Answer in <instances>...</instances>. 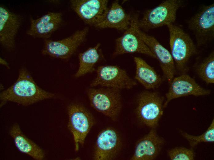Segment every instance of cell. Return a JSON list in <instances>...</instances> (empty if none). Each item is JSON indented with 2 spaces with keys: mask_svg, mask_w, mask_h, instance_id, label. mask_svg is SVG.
Instances as JSON below:
<instances>
[{
  "mask_svg": "<svg viewBox=\"0 0 214 160\" xmlns=\"http://www.w3.org/2000/svg\"><path fill=\"white\" fill-rule=\"evenodd\" d=\"M55 96L38 86L28 70L23 67L19 70L15 82L0 93V98L1 105L8 101L27 106Z\"/></svg>",
  "mask_w": 214,
  "mask_h": 160,
  "instance_id": "cell-1",
  "label": "cell"
},
{
  "mask_svg": "<svg viewBox=\"0 0 214 160\" xmlns=\"http://www.w3.org/2000/svg\"><path fill=\"white\" fill-rule=\"evenodd\" d=\"M167 27L169 34L170 52L176 72L187 74L191 58L197 53L196 46L190 36L180 26L171 24Z\"/></svg>",
  "mask_w": 214,
  "mask_h": 160,
  "instance_id": "cell-2",
  "label": "cell"
},
{
  "mask_svg": "<svg viewBox=\"0 0 214 160\" xmlns=\"http://www.w3.org/2000/svg\"><path fill=\"white\" fill-rule=\"evenodd\" d=\"M91 106L113 121L116 120L122 107L120 90L103 87L91 88L87 91Z\"/></svg>",
  "mask_w": 214,
  "mask_h": 160,
  "instance_id": "cell-3",
  "label": "cell"
},
{
  "mask_svg": "<svg viewBox=\"0 0 214 160\" xmlns=\"http://www.w3.org/2000/svg\"><path fill=\"white\" fill-rule=\"evenodd\" d=\"M164 98L157 91L145 90L138 95L136 111L141 122L145 126L155 129L163 114Z\"/></svg>",
  "mask_w": 214,
  "mask_h": 160,
  "instance_id": "cell-4",
  "label": "cell"
},
{
  "mask_svg": "<svg viewBox=\"0 0 214 160\" xmlns=\"http://www.w3.org/2000/svg\"><path fill=\"white\" fill-rule=\"evenodd\" d=\"M180 0H166L156 7L146 10L139 19L138 25L144 32L163 26L174 24L176 20L177 12L182 6Z\"/></svg>",
  "mask_w": 214,
  "mask_h": 160,
  "instance_id": "cell-5",
  "label": "cell"
},
{
  "mask_svg": "<svg viewBox=\"0 0 214 160\" xmlns=\"http://www.w3.org/2000/svg\"><path fill=\"white\" fill-rule=\"evenodd\" d=\"M88 32V27H85L61 40L44 39L42 54L56 58L67 59L84 42Z\"/></svg>",
  "mask_w": 214,
  "mask_h": 160,
  "instance_id": "cell-6",
  "label": "cell"
},
{
  "mask_svg": "<svg viewBox=\"0 0 214 160\" xmlns=\"http://www.w3.org/2000/svg\"><path fill=\"white\" fill-rule=\"evenodd\" d=\"M68 127L74 141V149L77 151L80 145L83 146L85 138L94 124L92 114L82 105L73 103L68 107Z\"/></svg>",
  "mask_w": 214,
  "mask_h": 160,
  "instance_id": "cell-7",
  "label": "cell"
},
{
  "mask_svg": "<svg viewBox=\"0 0 214 160\" xmlns=\"http://www.w3.org/2000/svg\"><path fill=\"white\" fill-rule=\"evenodd\" d=\"M139 15H132L130 25L123 34L115 41L113 57L125 54L137 53L145 54L156 59L154 54L139 35L137 30Z\"/></svg>",
  "mask_w": 214,
  "mask_h": 160,
  "instance_id": "cell-8",
  "label": "cell"
},
{
  "mask_svg": "<svg viewBox=\"0 0 214 160\" xmlns=\"http://www.w3.org/2000/svg\"><path fill=\"white\" fill-rule=\"evenodd\" d=\"M189 29L194 34L197 46L212 41L214 37V4L204 6L188 20Z\"/></svg>",
  "mask_w": 214,
  "mask_h": 160,
  "instance_id": "cell-9",
  "label": "cell"
},
{
  "mask_svg": "<svg viewBox=\"0 0 214 160\" xmlns=\"http://www.w3.org/2000/svg\"><path fill=\"white\" fill-rule=\"evenodd\" d=\"M97 76L91 82L90 86L117 89H129L137 85L126 71L114 65L101 66L96 70Z\"/></svg>",
  "mask_w": 214,
  "mask_h": 160,
  "instance_id": "cell-10",
  "label": "cell"
},
{
  "mask_svg": "<svg viewBox=\"0 0 214 160\" xmlns=\"http://www.w3.org/2000/svg\"><path fill=\"white\" fill-rule=\"evenodd\" d=\"M122 147L121 136L115 129L108 127L98 134L94 149L93 159L112 160L115 159Z\"/></svg>",
  "mask_w": 214,
  "mask_h": 160,
  "instance_id": "cell-11",
  "label": "cell"
},
{
  "mask_svg": "<svg viewBox=\"0 0 214 160\" xmlns=\"http://www.w3.org/2000/svg\"><path fill=\"white\" fill-rule=\"evenodd\" d=\"M211 93L199 85L193 78L187 74L180 75L174 78L169 84L165 94L166 101L163 107L166 108L170 101L175 98L189 95L195 96H206Z\"/></svg>",
  "mask_w": 214,
  "mask_h": 160,
  "instance_id": "cell-12",
  "label": "cell"
},
{
  "mask_svg": "<svg viewBox=\"0 0 214 160\" xmlns=\"http://www.w3.org/2000/svg\"><path fill=\"white\" fill-rule=\"evenodd\" d=\"M107 0H71V6L85 23L94 26L105 18L109 8Z\"/></svg>",
  "mask_w": 214,
  "mask_h": 160,
  "instance_id": "cell-13",
  "label": "cell"
},
{
  "mask_svg": "<svg viewBox=\"0 0 214 160\" xmlns=\"http://www.w3.org/2000/svg\"><path fill=\"white\" fill-rule=\"evenodd\" d=\"M137 32L139 36L158 61L163 74L169 84L176 73L175 63L171 53L154 37L147 34L139 27Z\"/></svg>",
  "mask_w": 214,
  "mask_h": 160,
  "instance_id": "cell-14",
  "label": "cell"
},
{
  "mask_svg": "<svg viewBox=\"0 0 214 160\" xmlns=\"http://www.w3.org/2000/svg\"><path fill=\"white\" fill-rule=\"evenodd\" d=\"M22 18L2 5L0 6V43L4 48L12 50L14 48L16 36Z\"/></svg>",
  "mask_w": 214,
  "mask_h": 160,
  "instance_id": "cell-15",
  "label": "cell"
},
{
  "mask_svg": "<svg viewBox=\"0 0 214 160\" xmlns=\"http://www.w3.org/2000/svg\"><path fill=\"white\" fill-rule=\"evenodd\" d=\"M30 25L26 34L34 38L48 39L60 27L62 22L60 12H49L34 19L30 16Z\"/></svg>",
  "mask_w": 214,
  "mask_h": 160,
  "instance_id": "cell-16",
  "label": "cell"
},
{
  "mask_svg": "<svg viewBox=\"0 0 214 160\" xmlns=\"http://www.w3.org/2000/svg\"><path fill=\"white\" fill-rule=\"evenodd\" d=\"M155 129L141 138L136 143L131 160H153L158 155L165 143Z\"/></svg>",
  "mask_w": 214,
  "mask_h": 160,
  "instance_id": "cell-17",
  "label": "cell"
},
{
  "mask_svg": "<svg viewBox=\"0 0 214 160\" xmlns=\"http://www.w3.org/2000/svg\"><path fill=\"white\" fill-rule=\"evenodd\" d=\"M132 18V16L126 13L116 0L109 8L103 20L94 27L99 29L113 28L125 31L129 27Z\"/></svg>",
  "mask_w": 214,
  "mask_h": 160,
  "instance_id": "cell-18",
  "label": "cell"
},
{
  "mask_svg": "<svg viewBox=\"0 0 214 160\" xmlns=\"http://www.w3.org/2000/svg\"><path fill=\"white\" fill-rule=\"evenodd\" d=\"M9 134L20 152L35 160H41L44 158L45 155L43 150L24 134L18 124H14L11 126Z\"/></svg>",
  "mask_w": 214,
  "mask_h": 160,
  "instance_id": "cell-19",
  "label": "cell"
},
{
  "mask_svg": "<svg viewBox=\"0 0 214 160\" xmlns=\"http://www.w3.org/2000/svg\"><path fill=\"white\" fill-rule=\"evenodd\" d=\"M134 61L136 66L135 79L146 89H154L161 85L163 79L153 67L141 58L135 57Z\"/></svg>",
  "mask_w": 214,
  "mask_h": 160,
  "instance_id": "cell-20",
  "label": "cell"
},
{
  "mask_svg": "<svg viewBox=\"0 0 214 160\" xmlns=\"http://www.w3.org/2000/svg\"><path fill=\"white\" fill-rule=\"evenodd\" d=\"M100 43H97L94 46L79 54V66L74 75L75 77H81L94 71L95 66L100 58Z\"/></svg>",
  "mask_w": 214,
  "mask_h": 160,
  "instance_id": "cell-21",
  "label": "cell"
},
{
  "mask_svg": "<svg viewBox=\"0 0 214 160\" xmlns=\"http://www.w3.org/2000/svg\"><path fill=\"white\" fill-rule=\"evenodd\" d=\"M195 69L198 77L207 84L214 83V52L196 64Z\"/></svg>",
  "mask_w": 214,
  "mask_h": 160,
  "instance_id": "cell-22",
  "label": "cell"
},
{
  "mask_svg": "<svg viewBox=\"0 0 214 160\" xmlns=\"http://www.w3.org/2000/svg\"><path fill=\"white\" fill-rule=\"evenodd\" d=\"M181 135L188 142L192 148L195 147L200 143L213 142H214V120L213 119L207 130L199 136H194L188 134L181 130L180 131Z\"/></svg>",
  "mask_w": 214,
  "mask_h": 160,
  "instance_id": "cell-23",
  "label": "cell"
},
{
  "mask_svg": "<svg viewBox=\"0 0 214 160\" xmlns=\"http://www.w3.org/2000/svg\"><path fill=\"white\" fill-rule=\"evenodd\" d=\"M167 154L172 160H193L195 157L193 150L183 147H176L169 150Z\"/></svg>",
  "mask_w": 214,
  "mask_h": 160,
  "instance_id": "cell-24",
  "label": "cell"
},
{
  "mask_svg": "<svg viewBox=\"0 0 214 160\" xmlns=\"http://www.w3.org/2000/svg\"><path fill=\"white\" fill-rule=\"evenodd\" d=\"M0 63L2 65L5 66L7 68H9V66L8 62L2 58H0Z\"/></svg>",
  "mask_w": 214,
  "mask_h": 160,
  "instance_id": "cell-25",
  "label": "cell"
}]
</instances>
